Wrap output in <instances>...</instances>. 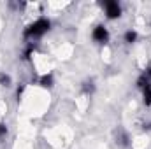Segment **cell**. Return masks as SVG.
Masks as SVG:
<instances>
[{
	"instance_id": "obj_6",
	"label": "cell",
	"mask_w": 151,
	"mask_h": 149,
	"mask_svg": "<svg viewBox=\"0 0 151 149\" xmlns=\"http://www.w3.org/2000/svg\"><path fill=\"white\" fill-rule=\"evenodd\" d=\"M139 40V32L134 30V28H128L125 34H123V42L125 44H135Z\"/></svg>"
},
{
	"instance_id": "obj_3",
	"label": "cell",
	"mask_w": 151,
	"mask_h": 149,
	"mask_svg": "<svg viewBox=\"0 0 151 149\" xmlns=\"http://www.w3.org/2000/svg\"><path fill=\"white\" fill-rule=\"evenodd\" d=\"M109 39H111V34H109V28H107L106 25L99 23V25L93 27V30H91V40H93V42L104 46V44L109 42Z\"/></svg>"
},
{
	"instance_id": "obj_1",
	"label": "cell",
	"mask_w": 151,
	"mask_h": 149,
	"mask_svg": "<svg viewBox=\"0 0 151 149\" xmlns=\"http://www.w3.org/2000/svg\"><path fill=\"white\" fill-rule=\"evenodd\" d=\"M51 19L49 18H46V16H40L37 18L35 21H32V23H28L25 28H23V39L27 40V42H35L39 39H42L49 30H51Z\"/></svg>"
},
{
	"instance_id": "obj_10",
	"label": "cell",
	"mask_w": 151,
	"mask_h": 149,
	"mask_svg": "<svg viewBox=\"0 0 151 149\" xmlns=\"http://www.w3.org/2000/svg\"><path fill=\"white\" fill-rule=\"evenodd\" d=\"M7 135H9V126L5 121H0V140H4Z\"/></svg>"
},
{
	"instance_id": "obj_4",
	"label": "cell",
	"mask_w": 151,
	"mask_h": 149,
	"mask_svg": "<svg viewBox=\"0 0 151 149\" xmlns=\"http://www.w3.org/2000/svg\"><path fill=\"white\" fill-rule=\"evenodd\" d=\"M37 82L42 86V88H46V90H51V88L55 86V75L51 74V72H46V74H42V75L37 79Z\"/></svg>"
},
{
	"instance_id": "obj_5",
	"label": "cell",
	"mask_w": 151,
	"mask_h": 149,
	"mask_svg": "<svg viewBox=\"0 0 151 149\" xmlns=\"http://www.w3.org/2000/svg\"><path fill=\"white\" fill-rule=\"evenodd\" d=\"M35 49H37V44L35 42H27V46L23 47V53H21V58L25 60V62H28L32 56H34V53H35Z\"/></svg>"
},
{
	"instance_id": "obj_9",
	"label": "cell",
	"mask_w": 151,
	"mask_h": 149,
	"mask_svg": "<svg viewBox=\"0 0 151 149\" xmlns=\"http://www.w3.org/2000/svg\"><path fill=\"white\" fill-rule=\"evenodd\" d=\"M141 91H142V100H144V104L150 107L151 105V84L150 86H146L144 90H141Z\"/></svg>"
},
{
	"instance_id": "obj_8",
	"label": "cell",
	"mask_w": 151,
	"mask_h": 149,
	"mask_svg": "<svg viewBox=\"0 0 151 149\" xmlns=\"http://www.w3.org/2000/svg\"><path fill=\"white\" fill-rule=\"evenodd\" d=\"M0 86L11 88V86H12V77L9 74H5V72H0Z\"/></svg>"
},
{
	"instance_id": "obj_7",
	"label": "cell",
	"mask_w": 151,
	"mask_h": 149,
	"mask_svg": "<svg viewBox=\"0 0 151 149\" xmlns=\"http://www.w3.org/2000/svg\"><path fill=\"white\" fill-rule=\"evenodd\" d=\"M81 91H83L84 95L91 97V95L95 93V82H93V79H88V81H84V82L81 84Z\"/></svg>"
},
{
	"instance_id": "obj_11",
	"label": "cell",
	"mask_w": 151,
	"mask_h": 149,
	"mask_svg": "<svg viewBox=\"0 0 151 149\" xmlns=\"http://www.w3.org/2000/svg\"><path fill=\"white\" fill-rule=\"evenodd\" d=\"M25 88H27V84H25V82H21V84L16 88V100H19V98L23 97V91H25Z\"/></svg>"
},
{
	"instance_id": "obj_2",
	"label": "cell",
	"mask_w": 151,
	"mask_h": 149,
	"mask_svg": "<svg viewBox=\"0 0 151 149\" xmlns=\"http://www.w3.org/2000/svg\"><path fill=\"white\" fill-rule=\"evenodd\" d=\"M102 9H104V14H106L107 19H118V18H121V14H123V7H121V4L116 2V0H106V2L102 4Z\"/></svg>"
}]
</instances>
